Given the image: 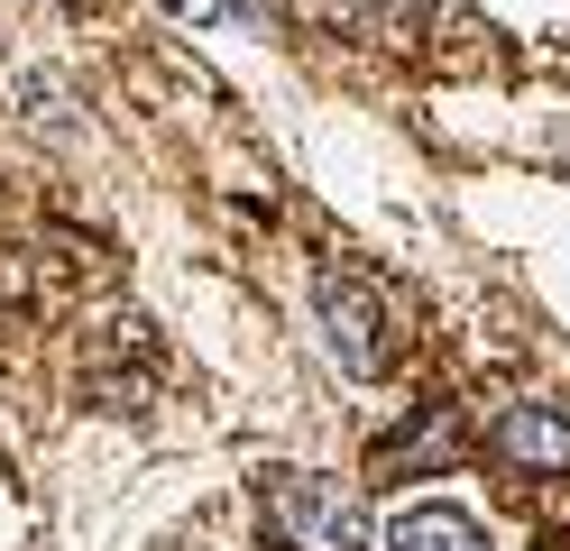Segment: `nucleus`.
<instances>
[{"mask_svg": "<svg viewBox=\"0 0 570 551\" xmlns=\"http://www.w3.org/2000/svg\"><path fill=\"white\" fill-rule=\"evenodd\" d=\"M313 322H323V350L341 358V377H386L396 367V313L368 267H323L313 276Z\"/></svg>", "mask_w": 570, "mask_h": 551, "instance_id": "2", "label": "nucleus"}, {"mask_svg": "<svg viewBox=\"0 0 570 551\" xmlns=\"http://www.w3.org/2000/svg\"><path fill=\"white\" fill-rule=\"evenodd\" d=\"M552 147H561V157H570V129H561V138H552Z\"/></svg>", "mask_w": 570, "mask_h": 551, "instance_id": "7", "label": "nucleus"}, {"mask_svg": "<svg viewBox=\"0 0 570 551\" xmlns=\"http://www.w3.org/2000/svg\"><path fill=\"white\" fill-rule=\"evenodd\" d=\"M460 451H470V432H460V404H423V423H405V432H386L377 451H368V469H451Z\"/></svg>", "mask_w": 570, "mask_h": 551, "instance_id": "4", "label": "nucleus"}, {"mask_svg": "<svg viewBox=\"0 0 570 551\" xmlns=\"http://www.w3.org/2000/svg\"><path fill=\"white\" fill-rule=\"evenodd\" d=\"M488 460L515 478H561L570 469V414L561 404H507L488 423Z\"/></svg>", "mask_w": 570, "mask_h": 551, "instance_id": "3", "label": "nucleus"}, {"mask_svg": "<svg viewBox=\"0 0 570 551\" xmlns=\"http://www.w3.org/2000/svg\"><path fill=\"white\" fill-rule=\"evenodd\" d=\"M386 551H488V524H479L470 505L423 496V505H405L396 524H386Z\"/></svg>", "mask_w": 570, "mask_h": 551, "instance_id": "5", "label": "nucleus"}, {"mask_svg": "<svg viewBox=\"0 0 570 551\" xmlns=\"http://www.w3.org/2000/svg\"><path fill=\"white\" fill-rule=\"evenodd\" d=\"M258 524L276 551H368V496L323 469H258Z\"/></svg>", "mask_w": 570, "mask_h": 551, "instance_id": "1", "label": "nucleus"}, {"mask_svg": "<svg viewBox=\"0 0 570 551\" xmlns=\"http://www.w3.org/2000/svg\"><path fill=\"white\" fill-rule=\"evenodd\" d=\"M194 28H230V37H276V0H166Z\"/></svg>", "mask_w": 570, "mask_h": 551, "instance_id": "6", "label": "nucleus"}]
</instances>
